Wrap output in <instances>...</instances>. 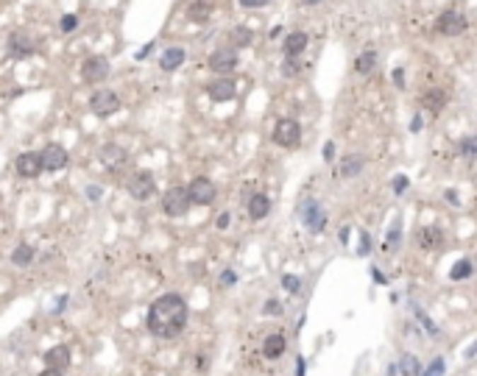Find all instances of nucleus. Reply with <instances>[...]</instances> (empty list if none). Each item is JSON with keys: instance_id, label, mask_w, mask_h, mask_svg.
<instances>
[{"instance_id": "f257e3e1", "label": "nucleus", "mask_w": 477, "mask_h": 376, "mask_svg": "<svg viewBox=\"0 0 477 376\" xmlns=\"http://www.w3.org/2000/svg\"><path fill=\"white\" fill-rule=\"evenodd\" d=\"M145 327H148V331L154 337H165V340L179 337L185 331V327H188V301L179 293L159 295L151 304V310H148Z\"/></svg>"}, {"instance_id": "f03ea898", "label": "nucleus", "mask_w": 477, "mask_h": 376, "mask_svg": "<svg viewBox=\"0 0 477 376\" xmlns=\"http://www.w3.org/2000/svg\"><path fill=\"white\" fill-rule=\"evenodd\" d=\"M299 218L304 221V229H307L310 235H318V232H324V226H327V215H324V209H321V204H318L316 198H304V201L299 204Z\"/></svg>"}, {"instance_id": "7ed1b4c3", "label": "nucleus", "mask_w": 477, "mask_h": 376, "mask_svg": "<svg viewBox=\"0 0 477 376\" xmlns=\"http://www.w3.org/2000/svg\"><path fill=\"white\" fill-rule=\"evenodd\" d=\"M190 198H188V189L185 187H171L165 192V198H162V212L165 215H171V218H182V215H188L190 212Z\"/></svg>"}, {"instance_id": "20e7f679", "label": "nucleus", "mask_w": 477, "mask_h": 376, "mask_svg": "<svg viewBox=\"0 0 477 376\" xmlns=\"http://www.w3.org/2000/svg\"><path fill=\"white\" fill-rule=\"evenodd\" d=\"M466 25H469L466 14H464V11H455V8L441 11V17H438V23H435L438 34H444V37H461V34L466 31Z\"/></svg>"}, {"instance_id": "39448f33", "label": "nucleus", "mask_w": 477, "mask_h": 376, "mask_svg": "<svg viewBox=\"0 0 477 376\" xmlns=\"http://www.w3.org/2000/svg\"><path fill=\"white\" fill-rule=\"evenodd\" d=\"M207 67L218 76H232L235 67H238V50L235 47H218L215 53H209Z\"/></svg>"}, {"instance_id": "423d86ee", "label": "nucleus", "mask_w": 477, "mask_h": 376, "mask_svg": "<svg viewBox=\"0 0 477 376\" xmlns=\"http://www.w3.org/2000/svg\"><path fill=\"white\" fill-rule=\"evenodd\" d=\"M271 137L280 148H296L301 142V126L296 120H290V117H282V120H277Z\"/></svg>"}, {"instance_id": "0eeeda50", "label": "nucleus", "mask_w": 477, "mask_h": 376, "mask_svg": "<svg viewBox=\"0 0 477 376\" xmlns=\"http://www.w3.org/2000/svg\"><path fill=\"white\" fill-rule=\"evenodd\" d=\"M81 78L87 84H103L109 78V59L106 56H87L81 64Z\"/></svg>"}, {"instance_id": "6e6552de", "label": "nucleus", "mask_w": 477, "mask_h": 376, "mask_svg": "<svg viewBox=\"0 0 477 376\" xmlns=\"http://www.w3.org/2000/svg\"><path fill=\"white\" fill-rule=\"evenodd\" d=\"M90 109L98 117H112L120 109V98L112 90H96V93L90 95Z\"/></svg>"}, {"instance_id": "1a4fd4ad", "label": "nucleus", "mask_w": 477, "mask_h": 376, "mask_svg": "<svg viewBox=\"0 0 477 376\" xmlns=\"http://www.w3.org/2000/svg\"><path fill=\"white\" fill-rule=\"evenodd\" d=\"M154 192H156L154 173H148V170H137V173L129 179V195H132L134 201H148V198H154Z\"/></svg>"}, {"instance_id": "9d476101", "label": "nucleus", "mask_w": 477, "mask_h": 376, "mask_svg": "<svg viewBox=\"0 0 477 376\" xmlns=\"http://www.w3.org/2000/svg\"><path fill=\"white\" fill-rule=\"evenodd\" d=\"M185 189H188V198H190V204H198V206H209V204L215 201V195H218L215 184H212L209 179H204V176L192 179L190 187H185Z\"/></svg>"}, {"instance_id": "9b49d317", "label": "nucleus", "mask_w": 477, "mask_h": 376, "mask_svg": "<svg viewBox=\"0 0 477 376\" xmlns=\"http://www.w3.org/2000/svg\"><path fill=\"white\" fill-rule=\"evenodd\" d=\"M98 159H100V165H103L106 170L117 173L120 168H126V162H129V153H126V151H123L117 142H106V145L100 148Z\"/></svg>"}, {"instance_id": "f8f14e48", "label": "nucleus", "mask_w": 477, "mask_h": 376, "mask_svg": "<svg viewBox=\"0 0 477 376\" xmlns=\"http://www.w3.org/2000/svg\"><path fill=\"white\" fill-rule=\"evenodd\" d=\"M40 159H42V170H50V173H56V170H62V168H67V151L59 145V142H50L45 145L42 151H40Z\"/></svg>"}, {"instance_id": "ddd939ff", "label": "nucleus", "mask_w": 477, "mask_h": 376, "mask_svg": "<svg viewBox=\"0 0 477 376\" xmlns=\"http://www.w3.org/2000/svg\"><path fill=\"white\" fill-rule=\"evenodd\" d=\"M8 56L11 59H25V56H31V53H37V42H34V37L31 34H25V31H14L11 37H8Z\"/></svg>"}, {"instance_id": "4468645a", "label": "nucleus", "mask_w": 477, "mask_h": 376, "mask_svg": "<svg viewBox=\"0 0 477 376\" xmlns=\"http://www.w3.org/2000/svg\"><path fill=\"white\" fill-rule=\"evenodd\" d=\"M207 95H209V100H215V103H226V100H235L238 87H235L232 78L221 76V78H215V81L207 84Z\"/></svg>"}, {"instance_id": "2eb2a0df", "label": "nucleus", "mask_w": 477, "mask_h": 376, "mask_svg": "<svg viewBox=\"0 0 477 376\" xmlns=\"http://www.w3.org/2000/svg\"><path fill=\"white\" fill-rule=\"evenodd\" d=\"M42 363H45V368H50V371L64 374V371L70 368V363H73L70 348H67V346H53V348H48V351L42 354Z\"/></svg>"}, {"instance_id": "dca6fc26", "label": "nucleus", "mask_w": 477, "mask_h": 376, "mask_svg": "<svg viewBox=\"0 0 477 376\" xmlns=\"http://www.w3.org/2000/svg\"><path fill=\"white\" fill-rule=\"evenodd\" d=\"M17 173H20L23 179H37V176L42 173V159H40V153H37V151L20 153V156H17Z\"/></svg>"}, {"instance_id": "f3484780", "label": "nucleus", "mask_w": 477, "mask_h": 376, "mask_svg": "<svg viewBox=\"0 0 477 376\" xmlns=\"http://www.w3.org/2000/svg\"><path fill=\"white\" fill-rule=\"evenodd\" d=\"M248 218L251 221H263V218H268V212H271V198L265 195V192H254L251 198H248Z\"/></svg>"}, {"instance_id": "a211bd4d", "label": "nucleus", "mask_w": 477, "mask_h": 376, "mask_svg": "<svg viewBox=\"0 0 477 376\" xmlns=\"http://www.w3.org/2000/svg\"><path fill=\"white\" fill-rule=\"evenodd\" d=\"M287 351V340L282 331H274V334H268L265 337V343H263V354L268 357V360H280L282 354Z\"/></svg>"}, {"instance_id": "6ab92c4d", "label": "nucleus", "mask_w": 477, "mask_h": 376, "mask_svg": "<svg viewBox=\"0 0 477 376\" xmlns=\"http://www.w3.org/2000/svg\"><path fill=\"white\" fill-rule=\"evenodd\" d=\"M304 47H307V34H304V31H293V34H287L285 42H282V50H285L287 59H296Z\"/></svg>"}, {"instance_id": "aec40b11", "label": "nucleus", "mask_w": 477, "mask_h": 376, "mask_svg": "<svg viewBox=\"0 0 477 376\" xmlns=\"http://www.w3.org/2000/svg\"><path fill=\"white\" fill-rule=\"evenodd\" d=\"M182 61H185V50H182V47H168V50L159 56V67H162L165 73H173Z\"/></svg>"}, {"instance_id": "412c9836", "label": "nucleus", "mask_w": 477, "mask_h": 376, "mask_svg": "<svg viewBox=\"0 0 477 376\" xmlns=\"http://www.w3.org/2000/svg\"><path fill=\"white\" fill-rule=\"evenodd\" d=\"M363 165H366V159H363L360 153H352V156H346V159L340 162V170H338V173H340L343 179H355V176L363 170Z\"/></svg>"}, {"instance_id": "4be33fe9", "label": "nucleus", "mask_w": 477, "mask_h": 376, "mask_svg": "<svg viewBox=\"0 0 477 376\" xmlns=\"http://www.w3.org/2000/svg\"><path fill=\"white\" fill-rule=\"evenodd\" d=\"M212 14V0H195L190 8H188V17L192 23H207Z\"/></svg>"}, {"instance_id": "5701e85b", "label": "nucleus", "mask_w": 477, "mask_h": 376, "mask_svg": "<svg viewBox=\"0 0 477 376\" xmlns=\"http://www.w3.org/2000/svg\"><path fill=\"white\" fill-rule=\"evenodd\" d=\"M444 103H447V93L444 90H430V93L422 95V106L430 109L432 114H438L444 109Z\"/></svg>"}, {"instance_id": "b1692460", "label": "nucleus", "mask_w": 477, "mask_h": 376, "mask_svg": "<svg viewBox=\"0 0 477 376\" xmlns=\"http://www.w3.org/2000/svg\"><path fill=\"white\" fill-rule=\"evenodd\" d=\"M419 237H422V248H427V251H432V248H441V245H444V232H441L438 226H425Z\"/></svg>"}, {"instance_id": "393cba45", "label": "nucleus", "mask_w": 477, "mask_h": 376, "mask_svg": "<svg viewBox=\"0 0 477 376\" xmlns=\"http://www.w3.org/2000/svg\"><path fill=\"white\" fill-rule=\"evenodd\" d=\"M31 259H34V248H31L28 242H20V245L11 251V262H14L17 268H25V265H31Z\"/></svg>"}, {"instance_id": "a878e982", "label": "nucleus", "mask_w": 477, "mask_h": 376, "mask_svg": "<svg viewBox=\"0 0 477 376\" xmlns=\"http://www.w3.org/2000/svg\"><path fill=\"white\" fill-rule=\"evenodd\" d=\"M374 67H377V53H374V50L360 53V56H357V61H355V70H357V73H363V76H366V73H372Z\"/></svg>"}, {"instance_id": "bb28decb", "label": "nucleus", "mask_w": 477, "mask_h": 376, "mask_svg": "<svg viewBox=\"0 0 477 376\" xmlns=\"http://www.w3.org/2000/svg\"><path fill=\"white\" fill-rule=\"evenodd\" d=\"M472 259H461V262H455V268L449 271V279L452 282H464V279H469L472 276Z\"/></svg>"}, {"instance_id": "cd10ccee", "label": "nucleus", "mask_w": 477, "mask_h": 376, "mask_svg": "<svg viewBox=\"0 0 477 376\" xmlns=\"http://www.w3.org/2000/svg\"><path fill=\"white\" fill-rule=\"evenodd\" d=\"M399 371H402V376H422V365H419L416 357L405 354V357L399 360Z\"/></svg>"}, {"instance_id": "c85d7f7f", "label": "nucleus", "mask_w": 477, "mask_h": 376, "mask_svg": "<svg viewBox=\"0 0 477 376\" xmlns=\"http://www.w3.org/2000/svg\"><path fill=\"white\" fill-rule=\"evenodd\" d=\"M399 240H402V223L396 221V223L391 226L388 237H385V248H388V251H396V248H399Z\"/></svg>"}, {"instance_id": "c756f323", "label": "nucleus", "mask_w": 477, "mask_h": 376, "mask_svg": "<svg viewBox=\"0 0 477 376\" xmlns=\"http://www.w3.org/2000/svg\"><path fill=\"white\" fill-rule=\"evenodd\" d=\"M229 40L235 42V45H240V47H246L254 37H251V31L248 28H235V31H229Z\"/></svg>"}, {"instance_id": "7c9ffc66", "label": "nucleus", "mask_w": 477, "mask_h": 376, "mask_svg": "<svg viewBox=\"0 0 477 376\" xmlns=\"http://www.w3.org/2000/svg\"><path fill=\"white\" fill-rule=\"evenodd\" d=\"M444 371H447V363H444V357H435L427 368L422 371V376H444Z\"/></svg>"}, {"instance_id": "2f4dec72", "label": "nucleus", "mask_w": 477, "mask_h": 376, "mask_svg": "<svg viewBox=\"0 0 477 376\" xmlns=\"http://www.w3.org/2000/svg\"><path fill=\"white\" fill-rule=\"evenodd\" d=\"M282 287H285L287 293H299V290H301V279L293 276V274H285V276H282Z\"/></svg>"}, {"instance_id": "473e14b6", "label": "nucleus", "mask_w": 477, "mask_h": 376, "mask_svg": "<svg viewBox=\"0 0 477 376\" xmlns=\"http://www.w3.org/2000/svg\"><path fill=\"white\" fill-rule=\"evenodd\" d=\"M76 28H79V14H64V17H62V31L70 34V31H76Z\"/></svg>"}, {"instance_id": "72a5a7b5", "label": "nucleus", "mask_w": 477, "mask_h": 376, "mask_svg": "<svg viewBox=\"0 0 477 376\" xmlns=\"http://www.w3.org/2000/svg\"><path fill=\"white\" fill-rule=\"evenodd\" d=\"M263 312H265V315H282L285 310H282V304H280L277 298H268L265 307H263Z\"/></svg>"}, {"instance_id": "f704fd0d", "label": "nucleus", "mask_w": 477, "mask_h": 376, "mask_svg": "<svg viewBox=\"0 0 477 376\" xmlns=\"http://www.w3.org/2000/svg\"><path fill=\"white\" fill-rule=\"evenodd\" d=\"M461 153H464V159H475V137H466V140L461 142Z\"/></svg>"}, {"instance_id": "c9c22d12", "label": "nucleus", "mask_w": 477, "mask_h": 376, "mask_svg": "<svg viewBox=\"0 0 477 376\" xmlns=\"http://www.w3.org/2000/svg\"><path fill=\"white\" fill-rule=\"evenodd\" d=\"M413 312H416V318H419V321H422V324H425V327H427V331H430V334H438V327H435V324H432V321H430V318H427V312H425V310H422V307H416V310H413Z\"/></svg>"}, {"instance_id": "e433bc0d", "label": "nucleus", "mask_w": 477, "mask_h": 376, "mask_svg": "<svg viewBox=\"0 0 477 376\" xmlns=\"http://www.w3.org/2000/svg\"><path fill=\"white\" fill-rule=\"evenodd\" d=\"M235 282H238V274H235L232 268H226V271L221 274V287H232Z\"/></svg>"}, {"instance_id": "4c0bfd02", "label": "nucleus", "mask_w": 477, "mask_h": 376, "mask_svg": "<svg viewBox=\"0 0 477 376\" xmlns=\"http://www.w3.org/2000/svg\"><path fill=\"white\" fill-rule=\"evenodd\" d=\"M369 251H372V237L363 232V235H360V248H357V254H360V257H366Z\"/></svg>"}, {"instance_id": "58836bf2", "label": "nucleus", "mask_w": 477, "mask_h": 376, "mask_svg": "<svg viewBox=\"0 0 477 376\" xmlns=\"http://www.w3.org/2000/svg\"><path fill=\"white\" fill-rule=\"evenodd\" d=\"M271 0H240V6L243 8H263V6H268Z\"/></svg>"}, {"instance_id": "ea45409f", "label": "nucleus", "mask_w": 477, "mask_h": 376, "mask_svg": "<svg viewBox=\"0 0 477 376\" xmlns=\"http://www.w3.org/2000/svg\"><path fill=\"white\" fill-rule=\"evenodd\" d=\"M293 368H296V376H304V374H307V363H304V357H301V354L296 357V365H293Z\"/></svg>"}, {"instance_id": "a19ab883", "label": "nucleus", "mask_w": 477, "mask_h": 376, "mask_svg": "<svg viewBox=\"0 0 477 376\" xmlns=\"http://www.w3.org/2000/svg\"><path fill=\"white\" fill-rule=\"evenodd\" d=\"M324 159H327V162L335 159V142H327V145H324Z\"/></svg>"}, {"instance_id": "79ce46f5", "label": "nucleus", "mask_w": 477, "mask_h": 376, "mask_svg": "<svg viewBox=\"0 0 477 376\" xmlns=\"http://www.w3.org/2000/svg\"><path fill=\"white\" fill-rule=\"evenodd\" d=\"M405 187H408V179H405V176H399V179L393 182V192H405Z\"/></svg>"}, {"instance_id": "37998d69", "label": "nucleus", "mask_w": 477, "mask_h": 376, "mask_svg": "<svg viewBox=\"0 0 477 376\" xmlns=\"http://www.w3.org/2000/svg\"><path fill=\"white\" fill-rule=\"evenodd\" d=\"M296 70H299V67H296V59H287L285 61V76H296Z\"/></svg>"}, {"instance_id": "c03bdc74", "label": "nucleus", "mask_w": 477, "mask_h": 376, "mask_svg": "<svg viewBox=\"0 0 477 376\" xmlns=\"http://www.w3.org/2000/svg\"><path fill=\"white\" fill-rule=\"evenodd\" d=\"M229 221H232V218H229V212H224V215L218 218V229H226V226H229Z\"/></svg>"}, {"instance_id": "a18cd8bd", "label": "nucleus", "mask_w": 477, "mask_h": 376, "mask_svg": "<svg viewBox=\"0 0 477 376\" xmlns=\"http://www.w3.org/2000/svg\"><path fill=\"white\" fill-rule=\"evenodd\" d=\"M393 81H396V87H405V76H402V70H396V73H393Z\"/></svg>"}, {"instance_id": "49530a36", "label": "nucleus", "mask_w": 477, "mask_h": 376, "mask_svg": "<svg viewBox=\"0 0 477 376\" xmlns=\"http://www.w3.org/2000/svg\"><path fill=\"white\" fill-rule=\"evenodd\" d=\"M64 304H67V295H62V298H59V307H56L53 312H64Z\"/></svg>"}, {"instance_id": "de8ad7c7", "label": "nucleus", "mask_w": 477, "mask_h": 376, "mask_svg": "<svg viewBox=\"0 0 477 376\" xmlns=\"http://www.w3.org/2000/svg\"><path fill=\"white\" fill-rule=\"evenodd\" d=\"M475 351H477V343H472V346L466 348V360H472V357H475Z\"/></svg>"}, {"instance_id": "09e8293b", "label": "nucleus", "mask_w": 477, "mask_h": 376, "mask_svg": "<svg viewBox=\"0 0 477 376\" xmlns=\"http://www.w3.org/2000/svg\"><path fill=\"white\" fill-rule=\"evenodd\" d=\"M410 129H413V131H419V129H422V117H419V114L413 117V126H410Z\"/></svg>"}, {"instance_id": "8fccbe9b", "label": "nucleus", "mask_w": 477, "mask_h": 376, "mask_svg": "<svg viewBox=\"0 0 477 376\" xmlns=\"http://www.w3.org/2000/svg\"><path fill=\"white\" fill-rule=\"evenodd\" d=\"M447 201H449V204H458V192L449 189V192H447Z\"/></svg>"}, {"instance_id": "3c124183", "label": "nucleus", "mask_w": 477, "mask_h": 376, "mask_svg": "<svg viewBox=\"0 0 477 376\" xmlns=\"http://www.w3.org/2000/svg\"><path fill=\"white\" fill-rule=\"evenodd\" d=\"M87 192L93 195V201H98V198H100V187H98V189H96V187H90V189H87Z\"/></svg>"}, {"instance_id": "603ef678", "label": "nucleus", "mask_w": 477, "mask_h": 376, "mask_svg": "<svg viewBox=\"0 0 477 376\" xmlns=\"http://www.w3.org/2000/svg\"><path fill=\"white\" fill-rule=\"evenodd\" d=\"M40 376H62V374H59V371H50V368H45V371H42Z\"/></svg>"}, {"instance_id": "864d4df0", "label": "nucleus", "mask_w": 477, "mask_h": 376, "mask_svg": "<svg viewBox=\"0 0 477 376\" xmlns=\"http://www.w3.org/2000/svg\"><path fill=\"white\" fill-rule=\"evenodd\" d=\"M316 3H321V0H304V6H316Z\"/></svg>"}]
</instances>
